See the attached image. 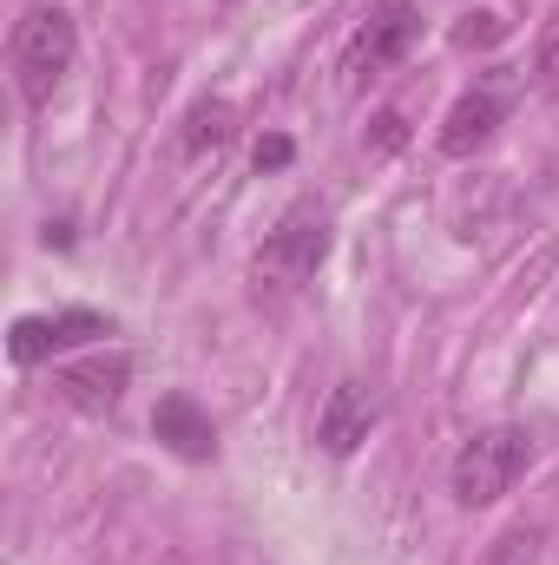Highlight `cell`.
I'll list each match as a JSON object with an SVG mask.
<instances>
[{
    "mask_svg": "<svg viewBox=\"0 0 559 565\" xmlns=\"http://www.w3.org/2000/svg\"><path fill=\"white\" fill-rule=\"evenodd\" d=\"M73 60H80V20H73V7H60V0H33V7L13 20V33H7V73H13V93H20L33 113L53 106V93L66 86Z\"/></svg>",
    "mask_w": 559,
    "mask_h": 565,
    "instance_id": "6da1fadb",
    "label": "cell"
},
{
    "mask_svg": "<svg viewBox=\"0 0 559 565\" xmlns=\"http://www.w3.org/2000/svg\"><path fill=\"white\" fill-rule=\"evenodd\" d=\"M534 467V434L514 422H494V427H474L461 447H454V467H447V493L454 507H494L520 487V473Z\"/></svg>",
    "mask_w": 559,
    "mask_h": 565,
    "instance_id": "7a4b0ae2",
    "label": "cell"
},
{
    "mask_svg": "<svg viewBox=\"0 0 559 565\" xmlns=\"http://www.w3.org/2000/svg\"><path fill=\"white\" fill-rule=\"evenodd\" d=\"M329 244H336L329 204L296 198L277 224H271V237H264V250H257V270H271V277H283V282H309L329 264Z\"/></svg>",
    "mask_w": 559,
    "mask_h": 565,
    "instance_id": "3957f363",
    "label": "cell"
},
{
    "mask_svg": "<svg viewBox=\"0 0 559 565\" xmlns=\"http://www.w3.org/2000/svg\"><path fill=\"white\" fill-rule=\"evenodd\" d=\"M99 335H113V316H99V309L13 316V329H7V355H13V369H40V362L73 355V349H86V342H99Z\"/></svg>",
    "mask_w": 559,
    "mask_h": 565,
    "instance_id": "277c9868",
    "label": "cell"
},
{
    "mask_svg": "<svg viewBox=\"0 0 559 565\" xmlns=\"http://www.w3.org/2000/svg\"><path fill=\"white\" fill-rule=\"evenodd\" d=\"M415 40H421V7L415 0H376V7L362 13L356 40H349V73H356V79H376V73L402 66V60L415 53Z\"/></svg>",
    "mask_w": 559,
    "mask_h": 565,
    "instance_id": "5b68a950",
    "label": "cell"
},
{
    "mask_svg": "<svg viewBox=\"0 0 559 565\" xmlns=\"http://www.w3.org/2000/svg\"><path fill=\"white\" fill-rule=\"evenodd\" d=\"M382 422V402L362 388V382H336L329 395H323V408H316V447L329 454V460H349L369 434Z\"/></svg>",
    "mask_w": 559,
    "mask_h": 565,
    "instance_id": "8992f818",
    "label": "cell"
},
{
    "mask_svg": "<svg viewBox=\"0 0 559 565\" xmlns=\"http://www.w3.org/2000/svg\"><path fill=\"white\" fill-rule=\"evenodd\" d=\"M126 382H133V355H86V362H60L53 369V388L60 402H73L80 415H113L126 402Z\"/></svg>",
    "mask_w": 559,
    "mask_h": 565,
    "instance_id": "52a82bcc",
    "label": "cell"
},
{
    "mask_svg": "<svg viewBox=\"0 0 559 565\" xmlns=\"http://www.w3.org/2000/svg\"><path fill=\"white\" fill-rule=\"evenodd\" d=\"M500 119H507V93H500V79H481V86H467V93L447 106L434 145H441L447 158H474L481 145L500 132Z\"/></svg>",
    "mask_w": 559,
    "mask_h": 565,
    "instance_id": "ba28073f",
    "label": "cell"
},
{
    "mask_svg": "<svg viewBox=\"0 0 559 565\" xmlns=\"http://www.w3.org/2000/svg\"><path fill=\"white\" fill-rule=\"evenodd\" d=\"M151 434H158V447H165V454H178V460H191V467L218 460V422H211V415H204V402H198V395H184V388L158 395V408H151Z\"/></svg>",
    "mask_w": 559,
    "mask_h": 565,
    "instance_id": "9c48e42d",
    "label": "cell"
},
{
    "mask_svg": "<svg viewBox=\"0 0 559 565\" xmlns=\"http://www.w3.org/2000/svg\"><path fill=\"white\" fill-rule=\"evenodd\" d=\"M231 132H238V106L231 99H198L191 119H184V145L191 151H218Z\"/></svg>",
    "mask_w": 559,
    "mask_h": 565,
    "instance_id": "30bf717a",
    "label": "cell"
},
{
    "mask_svg": "<svg viewBox=\"0 0 559 565\" xmlns=\"http://www.w3.org/2000/svg\"><path fill=\"white\" fill-rule=\"evenodd\" d=\"M494 40H507V20H500V13H467V20L454 26V46H461V53L494 46Z\"/></svg>",
    "mask_w": 559,
    "mask_h": 565,
    "instance_id": "8fae6325",
    "label": "cell"
},
{
    "mask_svg": "<svg viewBox=\"0 0 559 565\" xmlns=\"http://www.w3.org/2000/svg\"><path fill=\"white\" fill-rule=\"evenodd\" d=\"M296 158V145L283 139V132H271V139H257V171H283Z\"/></svg>",
    "mask_w": 559,
    "mask_h": 565,
    "instance_id": "7c38bea8",
    "label": "cell"
},
{
    "mask_svg": "<svg viewBox=\"0 0 559 565\" xmlns=\"http://www.w3.org/2000/svg\"><path fill=\"white\" fill-rule=\"evenodd\" d=\"M534 73H540V86H547V93H559V33L540 46V66H534Z\"/></svg>",
    "mask_w": 559,
    "mask_h": 565,
    "instance_id": "4fadbf2b",
    "label": "cell"
}]
</instances>
